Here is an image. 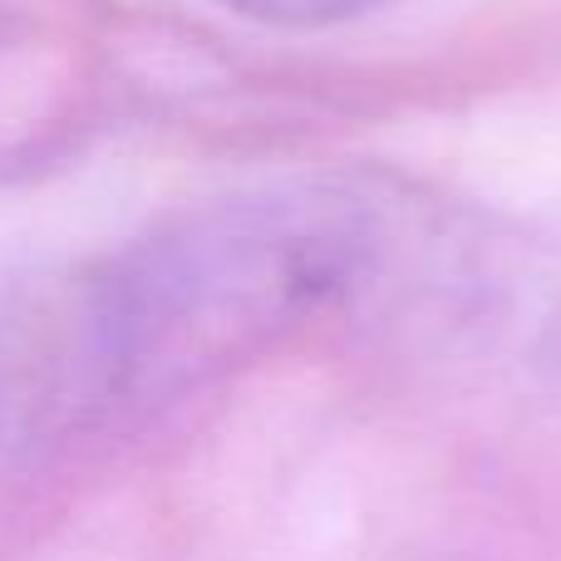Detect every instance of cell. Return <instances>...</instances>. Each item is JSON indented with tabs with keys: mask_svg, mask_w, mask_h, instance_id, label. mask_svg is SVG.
<instances>
[{
	"mask_svg": "<svg viewBox=\"0 0 561 561\" xmlns=\"http://www.w3.org/2000/svg\"><path fill=\"white\" fill-rule=\"evenodd\" d=\"M237 15H252L262 25H286V30H316V25H340L350 15H365L379 0H227Z\"/></svg>",
	"mask_w": 561,
	"mask_h": 561,
	"instance_id": "2",
	"label": "cell"
},
{
	"mask_svg": "<svg viewBox=\"0 0 561 561\" xmlns=\"http://www.w3.org/2000/svg\"><path fill=\"white\" fill-rule=\"evenodd\" d=\"M369 247L365 207L335 187L232 197L0 300V345L59 444L266 355L355 286Z\"/></svg>",
	"mask_w": 561,
	"mask_h": 561,
	"instance_id": "1",
	"label": "cell"
},
{
	"mask_svg": "<svg viewBox=\"0 0 561 561\" xmlns=\"http://www.w3.org/2000/svg\"><path fill=\"white\" fill-rule=\"evenodd\" d=\"M20 458H30L25 434H20V424H15V409H10V399L0 394V473H5L10 463H20Z\"/></svg>",
	"mask_w": 561,
	"mask_h": 561,
	"instance_id": "3",
	"label": "cell"
}]
</instances>
